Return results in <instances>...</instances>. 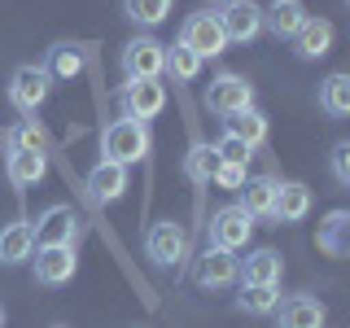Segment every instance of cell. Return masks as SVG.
Instances as JSON below:
<instances>
[{
	"label": "cell",
	"mask_w": 350,
	"mask_h": 328,
	"mask_svg": "<svg viewBox=\"0 0 350 328\" xmlns=\"http://www.w3.org/2000/svg\"><path fill=\"white\" fill-rule=\"evenodd\" d=\"M315 245L324 249L328 258H342V254H350V215L346 210H333L320 223V232H315Z\"/></svg>",
	"instance_id": "obj_23"
},
{
	"label": "cell",
	"mask_w": 350,
	"mask_h": 328,
	"mask_svg": "<svg viewBox=\"0 0 350 328\" xmlns=\"http://www.w3.org/2000/svg\"><path fill=\"white\" fill-rule=\"evenodd\" d=\"M49 92H53V79H49V70L36 62H27V66H18L14 74H9V101H14L18 114H36V109L49 101Z\"/></svg>",
	"instance_id": "obj_6"
},
{
	"label": "cell",
	"mask_w": 350,
	"mask_h": 328,
	"mask_svg": "<svg viewBox=\"0 0 350 328\" xmlns=\"http://www.w3.org/2000/svg\"><path fill=\"white\" fill-rule=\"evenodd\" d=\"M5 153H49V136L36 118H18L14 127H5Z\"/></svg>",
	"instance_id": "obj_24"
},
{
	"label": "cell",
	"mask_w": 350,
	"mask_h": 328,
	"mask_svg": "<svg viewBox=\"0 0 350 328\" xmlns=\"http://www.w3.org/2000/svg\"><path fill=\"white\" fill-rule=\"evenodd\" d=\"M224 136L241 140V145L258 149L262 140H267V114L262 109H241V114H228L224 118Z\"/></svg>",
	"instance_id": "obj_22"
},
{
	"label": "cell",
	"mask_w": 350,
	"mask_h": 328,
	"mask_svg": "<svg viewBox=\"0 0 350 328\" xmlns=\"http://www.w3.org/2000/svg\"><path fill=\"white\" fill-rule=\"evenodd\" d=\"M320 109L328 118H346L350 114V74H328V79L320 83Z\"/></svg>",
	"instance_id": "obj_30"
},
{
	"label": "cell",
	"mask_w": 350,
	"mask_h": 328,
	"mask_svg": "<svg viewBox=\"0 0 350 328\" xmlns=\"http://www.w3.org/2000/svg\"><path fill=\"white\" fill-rule=\"evenodd\" d=\"M271 315H280V328H324L328 311L320 298H311V293H289V298H280V306Z\"/></svg>",
	"instance_id": "obj_14"
},
{
	"label": "cell",
	"mask_w": 350,
	"mask_h": 328,
	"mask_svg": "<svg viewBox=\"0 0 350 328\" xmlns=\"http://www.w3.org/2000/svg\"><path fill=\"white\" fill-rule=\"evenodd\" d=\"M171 9H175V0H123V18L136 22L145 36L171 18Z\"/></svg>",
	"instance_id": "obj_27"
},
{
	"label": "cell",
	"mask_w": 350,
	"mask_h": 328,
	"mask_svg": "<svg viewBox=\"0 0 350 328\" xmlns=\"http://www.w3.org/2000/svg\"><path fill=\"white\" fill-rule=\"evenodd\" d=\"M311 215V189L298 180H280L276 184V202H271V219L276 223H302Z\"/></svg>",
	"instance_id": "obj_16"
},
{
	"label": "cell",
	"mask_w": 350,
	"mask_h": 328,
	"mask_svg": "<svg viewBox=\"0 0 350 328\" xmlns=\"http://www.w3.org/2000/svg\"><path fill=\"white\" fill-rule=\"evenodd\" d=\"M153 153V136L149 123H136V118H114L101 131V162H114V167H136Z\"/></svg>",
	"instance_id": "obj_1"
},
{
	"label": "cell",
	"mask_w": 350,
	"mask_h": 328,
	"mask_svg": "<svg viewBox=\"0 0 350 328\" xmlns=\"http://www.w3.org/2000/svg\"><path fill=\"white\" fill-rule=\"evenodd\" d=\"M36 254V232H31L27 219H14V223L0 228V262L5 267H22Z\"/></svg>",
	"instance_id": "obj_18"
},
{
	"label": "cell",
	"mask_w": 350,
	"mask_h": 328,
	"mask_svg": "<svg viewBox=\"0 0 350 328\" xmlns=\"http://www.w3.org/2000/svg\"><path fill=\"white\" fill-rule=\"evenodd\" d=\"M162 62H167V44H158L153 36L127 40L123 53H118L123 79H162Z\"/></svg>",
	"instance_id": "obj_7"
},
{
	"label": "cell",
	"mask_w": 350,
	"mask_h": 328,
	"mask_svg": "<svg viewBox=\"0 0 350 328\" xmlns=\"http://www.w3.org/2000/svg\"><path fill=\"white\" fill-rule=\"evenodd\" d=\"M219 171V153L211 140H197V145H189V153H184V175H189L193 184H211Z\"/></svg>",
	"instance_id": "obj_28"
},
{
	"label": "cell",
	"mask_w": 350,
	"mask_h": 328,
	"mask_svg": "<svg viewBox=\"0 0 350 328\" xmlns=\"http://www.w3.org/2000/svg\"><path fill=\"white\" fill-rule=\"evenodd\" d=\"M333 36H337V31H333V22H328V18H306L302 31L289 44H293V53H298L302 62H320V57L333 53Z\"/></svg>",
	"instance_id": "obj_15"
},
{
	"label": "cell",
	"mask_w": 350,
	"mask_h": 328,
	"mask_svg": "<svg viewBox=\"0 0 350 328\" xmlns=\"http://www.w3.org/2000/svg\"><path fill=\"white\" fill-rule=\"evenodd\" d=\"M215 153H219V162H232V167H245V162L254 158V149L241 145V140H232V136H219L215 140Z\"/></svg>",
	"instance_id": "obj_31"
},
{
	"label": "cell",
	"mask_w": 350,
	"mask_h": 328,
	"mask_svg": "<svg viewBox=\"0 0 350 328\" xmlns=\"http://www.w3.org/2000/svg\"><path fill=\"white\" fill-rule=\"evenodd\" d=\"M215 189H228V193H237L241 184H245V167H232V162H219V171H215Z\"/></svg>",
	"instance_id": "obj_33"
},
{
	"label": "cell",
	"mask_w": 350,
	"mask_h": 328,
	"mask_svg": "<svg viewBox=\"0 0 350 328\" xmlns=\"http://www.w3.org/2000/svg\"><path fill=\"white\" fill-rule=\"evenodd\" d=\"M79 215H75V206H66V202H57V206H49L36 223H31V232H36V249L40 245H75L79 241Z\"/></svg>",
	"instance_id": "obj_10"
},
{
	"label": "cell",
	"mask_w": 350,
	"mask_h": 328,
	"mask_svg": "<svg viewBox=\"0 0 350 328\" xmlns=\"http://www.w3.org/2000/svg\"><path fill=\"white\" fill-rule=\"evenodd\" d=\"M118 118H136V123H149L167 109V83L162 79H127L118 87Z\"/></svg>",
	"instance_id": "obj_3"
},
{
	"label": "cell",
	"mask_w": 350,
	"mask_h": 328,
	"mask_svg": "<svg viewBox=\"0 0 350 328\" xmlns=\"http://www.w3.org/2000/svg\"><path fill=\"white\" fill-rule=\"evenodd\" d=\"M0 328H5V306H0Z\"/></svg>",
	"instance_id": "obj_35"
},
{
	"label": "cell",
	"mask_w": 350,
	"mask_h": 328,
	"mask_svg": "<svg viewBox=\"0 0 350 328\" xmlns=\"http://www.w3.org/2000/svg\"><path fill=\"white\" fill-rule=\"evenodd\" d=\"M44 66V70H49V79L53 83H70V79H79V74H83V53L79 49H75V44H53V49H49V62H40Z\"/></svg>",
	"instance_id": "obj_25"
},
{
	"label": "cell",
	"mask_w": 350,
	"mask_h": 328,
	"mask_svg": "<svg viewBox=\"0 0 350 328\" xmlns=\"http://www.w3.org/2000/svg\"><path fill=\"white\" fill-rule=\"evenodd\" d=\"M5 175L14 189H36L49 175V153H5Z\"/></svg>",
	"instance_id": "obj_21"
},
{
	"label": "cell",
	"mask_w": 350,
	"mask_h": 328,
	"mask_svg": "<svg viewBox=\"0 0 350 328\" xmlns=\"http://www.w3.org/2000/svg\"><path fill=\"white\" fill-rule=\"evenodd\" d=\"M211 5H215V9H228V5H237V0H211Z\"/></svg>",
	"instance_id": "obj_34"
},
{
	"label": "cell",
	"mask_w": 350,
	"mask_h": 328,
	"mask_svg": "<svg viewBox=\"0 0 350 328\" xmlns=\"http://www.w3.org/2000/svg\"><path fill=\"white\" fill-rule=\"evenodd\" d=\"M206 109L219 114V118L241 114V109H254V83H250L245 74H237V70L215 74L211 87H206Z\"/></svg>",
	"instance_id": "obj_4"
},
{
	"label": "cell",
	"mask_w": 350,
	"mask_h": 328,
	"mask_svg": "<svg viewBox=\"0 0 350 328\" xmlns=\"http://www.w3.org/2000/svg\"><path fill=\"white\" fill-rule=\"evenodd\" d=\"M250 232H254V219L241 210L237 202L219 206V210L211 215V245H215V249H228V254H237V249H245Z\"/></svg>",
	"instance_id": "obj_9"
},
{
	"label": "cell",
	"mask_w": 350,
	"mask_h": 328,
	"mask_svg": "<svg viewBox=\"0 0 350 328\" xmlns=\"http://www.w3.org/2000/svg\"><path fill=\"white\" fill-rule=\"evenodd\" d=\"M57 328H66V324H57Z\"/></svg>",
	"instance_id": "obj_36"
},
{
	"label": "cell",
	"mask_w": 350,
	"mask_h": 328,
	"mask_svg": "<svg viewBox=\"0 0 350 328\" xmlns=\"http://www.w3.org/2000/svg\"><path fill=\"white\" fill-rule=\"evenodd\" d=\"M306 18L311 14H306L302 0H271V5L262 9V31H271L276 40H293Z\"/></svg>",
	"instance_id": "obj_17"
},
{
	"label": "cell",
	"mask_w": 350,
	"mask_h": 328,
	"mask_svg": "<svg viewBox=\"0 0 350 328\" xmlns=\"http://www.w3.org/2000/svg\"><path fill=\"white\" fill-rule=\"evenodd\" d=\"M237 254H228V249H215V245H206V254L197 258V267H193V280H197V289H206V293H219V289H232L237 284Z\"/></svg>",
	"instance_id": "obj_11"
},
{
	"label": "cell",
	"mask_w": 350,
	"mask_h": 328,
	"mask_svg": "<svg viewBox=\"0 0 350 328\" xmlns=\"http://www.w3.org/2000/svg\"><path fill=\"white\" fill-rule=\"evenodd\" d=\"M162 74H167L171 83H197L202 79V57L197 53H189L180 40L167 49V62H162Z\"/></svg>",
	"instance_id": "obj_26"
},
{
	"label": "cell",
	"mask_w": 350,
	"mask_h": 328,
	"mask_svg": "<svg viewBox=\"0 0 350 328\" xmlns=\"http://www.w3.org/2000/svg\"><path fill=\"white\" fill-rule=\"evenodd\" d=\"M241 210L250 219H271V202H276V180L271 175H245V184H241Z\"/></svg>",
	"instance_id": "obj_19"
},
{
	"label": "cell",
	"mask_w": 350,
	"mask_h": 328,
	"mask_svg": "<svg viewBox=\"0 0 350 328\" xmlns=\"http://www.w3.org/2000/svg\"><path fill=\"white\" fill-rule=\"evenodd\" d=\"M145 254H149L153 267H175V271H180L184 262H189V228L175 223V219H158V223H149Z\"/></svg>",
	"instance_id": "obj_2"
},
{
	"label": "cell",
	"mask_w": 350,
	"mask_h": 328,
	"mask_svg": "<svg viewBox=\"0 0 350 328\" xmlns=\"http://www.w3.org/2000/svg\"><path fill=\"white\" fill-rule=\"evenodd\" d=\"M219 27H224L228 44H254L262 36V5H254V0H237V5L219 9Z\"/></svg>",
	"instance_id": "obj_12"
},
{
	"label": "cell",
	"mask_w": 350,
	"mask_h": 328,
	"mask_svg": "<svg viewBox=\"0 0 350 328\" xmlns=\"http://www.w3.org/2000/svg\"><path fill=\"white\" fill-rule=\"evenodd\" d=\"M276 306H280V284H241L237 311H245V315H271Z\"/></svg>",
	"instance_id": "obj_29"
},
{
	"label": "cell",
	"mask_w": 350,
	"mask_h": 328,
	"mask_svg": "<svg viewBox=\"0 0 350 328\" xmlns=\"http://www.w3.org/2000/svg\"><path fill=\"white\" fill-rule=\"evenodd\" d=\"M180 44L189 53H197V57H219V53L228 49V36L224 27H219V14H211V9H202V14H189L180 22Z\"/></svg>",
	"instance_id": "obj_5"
},
{
	"label": "cell",
	"mask_w": 350,
	"mask_h": 328,
	"mask_svg": "<svg viewBox=\"0 0 350 328\" xmlns=\"http://www.w3.org/2000/svg\"><path fill=\"white\" fill-rule=\"evenodd\" d=\"M280 271H284V258L276 249H254V254H245V262H237L241 284H280Z\"/></svg>",
	"instance_id": "obj_20"
},
{
	"label": "cell",
	"mask_w": 350,
	"mask_h": 328,
	"mask_svg": "<svg viewBox=\"0 0 350 328\" xmlns=\"http://www.w3.org/2000/svg\"><path fill=\"white\" fill-rule=\"evenodd\" d=\"M328 171H333V180L350 189V140H337L333 153H328Z\"/></svg>",
	"instance_id": "obj_32"
},
{
	"label": "cell",
	"mask_w": 350,
	"mask_h": 328,
	"mask_svg": "<svg viewBox=\"0 0 350 328\" xmlns=\"http://www.w3.org/2000/svg\"><path fill=\"white\" fill-rule=\"evenodd\" d=\"M31 267H36V280L44 289H62L79 271V254H75V245H40L31 254Z\"/></svg>",
	"instance_id": "obj_8"
},
{
	"label": "cell",
	"mask_w": 350,
	"mask_h": 328,
	"mask_svg": "<svg viewBox=\"0 0 350 328\" xmlns=\"http://www.w3.org/2000/svg\"><path fill=\"white\" fill-rule=\"evenodd\" d=\"M88 202H96V206H114V202H123V193H127V167H114V162H96L92 171H88Z\"/></svg>",
	"instance_id": "obj_13"
}]
</instances>
